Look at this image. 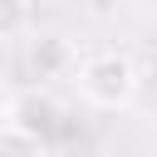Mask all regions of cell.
<instances>
[{
	"label": "cell",
	"mask_w": 157,
	"mask_h": 157,
	"mask_svg": "<svg viewBox=\"0 0 157 157\" xmlns=\"http://www.w3.org/2000/svg\"><path fill=\"white\" fill-rule=\"evenodd\" d=\"M74 83H78V98L103 113H123L142 93V74H137L132 54H123V49H98V54L78 59Z\"/></svg>",
	"instance_id": "cell-1"
},
{
	"label": "cell",
	"mask_w": 157,
	"mask_h": 157,
	"mask_svg": "<svg viewBox=\"0 0 157 157\" xmlns=\"http://www.w3.org/2000/svg\"><path fill=\"white\" fill-rule=\"evenodd\" d=\"M25 69H29L34 88H44L49 78H64L78 69V49L64 29H29L25 34Z\"/></svg>",
	"instance_id": "cell-2"
},
{
	"label": "cell",
	"mask_w": 157,
	"mask_h": 157,
	"mask_svg": "<svg viewBox=\"0 0 157 157\" xmlns=\"http://www.w3.org/2000/svg\"><path fill=\"white\" fill-rule=\"evenodd\" d=\"M0 157H44V142L10 128V123H0Z\"/></svg>",
	"instance_id": "cell-5"
},
{
	"label": "cell",
	"mask_w": 157,
	"mask_h": 157,
	"mask_svg": "<svg viewBox=\"0 0 157 157\" xmlns=\"http://www.w3.org/2000/svg\"><path fill=\"white\" fill-rule=\"evenodd\" d=\"M5 123L20 128V132H29V137H39V142H49L59 132V123H64V108L54 103L49 88H34L29 83V88H20V93L5 98Z\"/></svg>",
	"instance_id": "cell-3"
},
{
	"label": "cell",
	"mask_w": 157,
	"mask_h": 157,
	"mask_svg": "<svg viewBox=\"0 0 157 157\" xmlns=\"http://www.w3.org/2000/svg\"><path fill=\"white\" fill-rule=\"evenodd\" d=\"M34 29V10L25 0H0V44L5 39H25Z\"/></svg>",
	"instance_id": "cell-4"
}]
</instances>
